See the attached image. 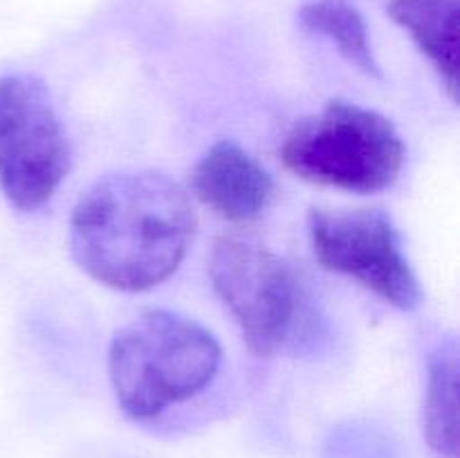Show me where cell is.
<instances>
[{
  "instance_id": "1",
  "label": "cell",
  "mask_w": 460,
  "mask_h": 458,
  "mask_svg": "<svg viewBox=\"0 0 460 458\" xmlns=\"http://www.w3.org/2000/svg\"><path fill=\"white\" fill-rule=\"evenodd\" d=\"M191 198L169 175L124 171L94 182L70 216V251L102 286L144 292L164 283L196 233Z\"/></svg>"
},
{
  "instance_id": "2",
  "label": "cell",
  "mask_w": 460,
  "mask_h": 458,
  "mask_svg": "<svg viewBox=\"0 0 460 458\" xmlns=\"http://www.w3.org/2000/svg\"><path fill=\"white\" fill-rule=\"evenodd\" d=\"M223 348L207 328L171 310L139 313L112 337L108 377L121 411L151 420L211 384Z\"/></svg>"
},
{
  "instance_id": "3",
  "label": "cell",
  "mask_w": 460,
  "mask_h": 458,
  "mask_svg": "<svg viewBox=\"0 0 460 458\" xmlns=\"http://www.w3.org/2000/svg\"><path fill=\"white\" fill-rule=\"evenodd\" d=\"M407 148L389 117L358 103H326L288 133L281 160L301 180L353 193H377L398 180Z\"/></svg>"
},
{
  "instance_id": "4",
  "label": "cell",
  "mask_w": 460,
  "mask_h": 458,
  "mask_svg": "<svg viewBox=\"0 0 460 458\" xmlns=\"http://www.w3.org/2000/svg\"><path fill=\"white\" fill-rule=\"evenodd\" d=\"M209 278L259 357H272L305 330L308 299L299 274L263 242L220 236L211 247Z\"/></svg>"
},
{
  "instance_id": "5",
  "label": "cell",
  "mask_w": 460,
  "mask_h": 458,
  "mask_svg": "<svg viewBox=\"0 0 460 458\" xmlns=\"http://www.w3.org/2000/svg\"><path fill=\"white\" fill-rule=\"evenodd\" d=\"M72 166V148L49 90L31 75L0 79V191L18 211L52 200Z\"/></svg>"
},
{
  "instance_id": "6",
  "label": "cell",
  "mask_w": 460,
  "mask_h": 458,
  "mask_svg": "<svg viewBox=\"0 0 460 458\" xmlns=\"http://www.w3.org/2000/svg\"><path fill=\"white\" fill-rule=\"evenodd\" d=\"M308 236L323 269L353 278L394 308H418L420 286L389 214L314 207L308 214Z\"/></svg>"
},
{
  "instance_id": "7",
  "label": "cell",
  "mask_w": 460,
  "mask_h": 458,
  "mask_svg": "<svg viewBox=\"0 0 460 458\" xmlns=\"http://www.w3.org/2000/svg\"><path fill=\"white\" fill-rule=\"evenodd\" d=\"M191 191L216 216L250 223L270 207L274 180L270 171L234 139H220L193 166Z\"/></svg>"
},
{
  "instance_id": "8",
  "label": "cell",
  "mask_w": 460,
  "mask_h": 458,
  "mask_svg": "<svg viewBox=\"0 0 460 458\" xmlns=\"http://www.w3.org/2000/svg\"><path fill=\"white\" fill-rule=\"evenodd\" d=\"M386 13L411 36L436 67L452 101H458L460 0H389Z\"/></svg>"
},
{
  "instance_id": "9",
  "label": "cell",
  "mask_w": 460,
  "mask_h": 458,
  "mask_svg": "<svg viewBox=\"0 0 460 458\" xmlns=\"http://www.w3.org/2000/svg\"><path fill=\"white\" fill-rule=\"evenodd\" d=\"M425 438L436 454L458 458V346L440 341L427 364Z\"/></svg>"
},
{
  "instance_id": "10",
  "label": "cell",
  "mask_w": 460,
  "mask_h": 458,
  "mask_svg": "<svg viewBox=\"0 0 460 458\" xmlns=\"http://www.w3.org/2000/svg\"><path fill=\"white\" fill-rule=\"evenodd\" d=\"M301 25L337 45L346 61L364 75L382 79L380 63L371 48L368 25L362 12L349 0H313L299 12Z\"/></svg>"
}]
</instances>
